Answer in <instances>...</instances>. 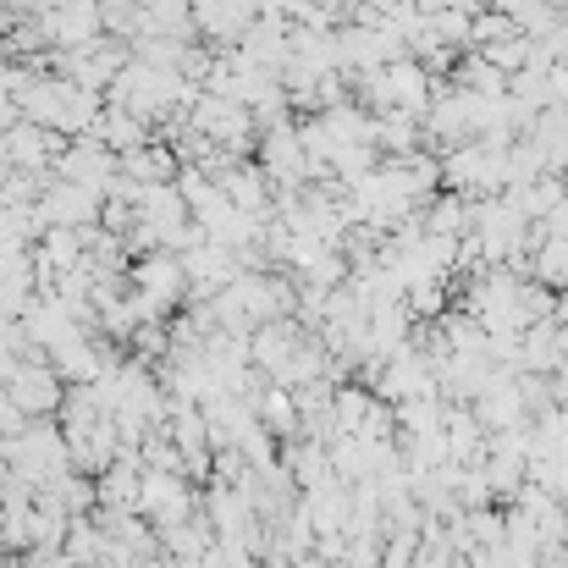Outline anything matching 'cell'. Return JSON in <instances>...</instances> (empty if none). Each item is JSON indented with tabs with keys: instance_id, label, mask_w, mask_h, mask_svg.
I'll use <instances>...</instances> for the list:
<instances>
[{
	"instance_id": "7a4b0ae2",
	"label": "cell",
	"mask_w": 568,
	"mask_h": 568,
	"mask_svg": "<svg viewBox=\"0 0 568 568\" xmlns=\"http://www.w3.org/2000/svg\"><path fill=\"white\" fill-rule=\"evenodd\" d=\"M6 397H11V408H22L28 419H44L50 408L61 414V403H67V392H61V376H55L50 365H39V359L17 365V376H11V386H6Z\"/></svg>"
},
{
	"instance_id": "3957f363",
	"label": "cell",
	"mask_w": 568,
	"mask_h": 568,
	"mask_svg": "<svg viewBox=\"0 0 568 568\" xmlns=\"http://www.w3.org/2000/svg\"><path fill=\"white\" fill-rule=\"evenodd\" d=\"M150 133H155V128H150L144 116H133L128 105H111V100H105V116H100V128H94V139H105L116 155H133V150L155 144Z\"/></svg>"
},
{
	"instance_id": "5b68a950",
	"label": "cell",
	"mask_w": 568,
	"mask_h": 568,
	"mask_svg": "<svg viewBox=\"0 0 568 568\" xmlns=\"http://www.w3.org/2000/svg\"><path fill=\"white\" fill-rule=\"evenodd\" d=\"M17 122H22V105H17L11 94H0V133H6V128H17Z\"/></svg>"
},
{
	"instance_id": "277c9868",
	"label": "cell",
	"mask_w": 568,
	"mask_h": 568,
	"mask_svg": "<svg viewBox=\"0 0 568 568\" xmlns=\"http://www.w3.org/2000/svg\"><path fill=\"white\" fill-rule=\"evenodd\" d=\"M193 28L210 39L248 33V0H193Z\"/></svg>"
},
{
	"instance_id": "6da1fadb",
	"label": "cell",
	"mask_w": 568,
	"mask_h": 568,
	"mask_svg": "<svg viewBox=\"0 0 568 568\" xmlns=\"http://www.w3.org/2000/svg\"><path fill=\"white\" fill-rule=\"evenodd\" d=\"M55 178L61 183H78V189L111 193V183L122 178V155L105 144V139H67V150L55 155Z\"/></svg>"
}]
</instances>
